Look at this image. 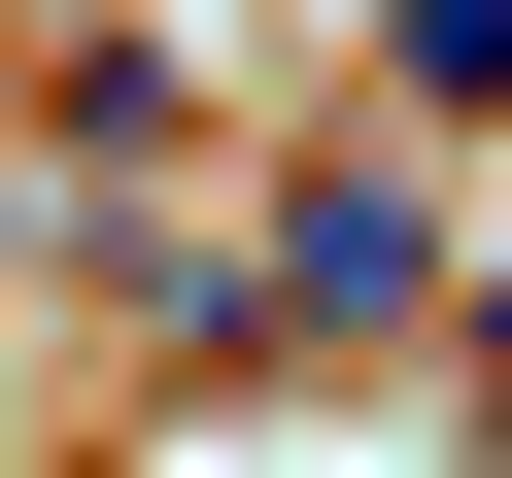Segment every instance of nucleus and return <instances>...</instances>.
Here are the masks:
<instances>
[{
    "label": "nucleus",
    "instance_id": "nucleus-1",
    "mask_svg": "<svg viewBox=\"0 0 512 478\" xmlns=\"http://www.w3.org/2000/svg\"><path fill=\"white\" fill-rule=\"evenodd\" d=\"M410 308H444V171H376V137H342V171L274 205V342H410Z\"/></svg>",
    "mask_w": 512,
    "mask_h": 478
},
{
    "label": "nucleus",
    "instance_id": "nucleus-2",
    "mask_svg": "<svg viewBox=\"0 0 512 478\" xmlns=\"http://www.w3.org/2000/svg\"><path fill=\"white\" fill-rule=\"evenodd\" d=\"M35 137H69V171H171L205 69H171V35H35Z\"/></svg>",
    "mask_w": 512,
    "mask_h": 478
},
{
    "label": "nucleus",
    "instance_id": "nucleus-3",
    "mask_svg": "<svg viewBox=\"0 0 512 478\" xmlns=\"http://www.w3.org/2000/svg\"><path fill=\"white\" fill-rule=\"evenodd\" d=\"M376 69H410V103L478 137V103H512V0H376Z\"/></svg>",
    "mask_w": 512,
    "mask_h": 478
}]
</instances>
